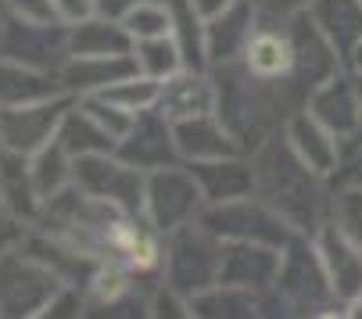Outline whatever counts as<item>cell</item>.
Segmentation results:
<instances>
[{
    "label": "cell",
    "instance_id": "obj_1",
    "mask_svg": "<svg viewBox=\"0 0 362 319\" xmlns=\"http://www.w3.org/2000/svg\"><path fill=\"white\" fill-rule=\"evenodd\" d=\"M251 162H255V194L273 211H280L301 237H313L330 219L334 190L327 176L301 162L298 151L287 144L284 129L258 144L251 151Z\"/></svg>",
    "mask_w": 362,
    "mask_h": 319
},
{
    "label": "cell",
    "instance_id": "obj_2",
    "mask_svg": "<svg viewBox=\"0 0 362 319\" xmlns=\"http://www.w3.org/2000/svg\"><path fill=\"white\" fill-rule=\"evenodd\" d=\"M284 312L291 315H330L334 308L330 305H341L330 280H327V269L316 255V244L313 237L301 240V233L284 248V265H280V280L273 287V294Z\"/></svg>",
    "mask_w": 362,
    "mask_h": 319
},
{
    "label": "cell",
    "instance_id": "obj_3",
    "mask_svg": "<svg viewBox=\"0 0 362 319\" xmlns=\"http://www.w3.org/2000/svg\"><path fill=\"white\" fill-rule=\"evenodd\" d=\"M223 240L197 219L173 230L165 240V284L187 301L219 284Z\"/></svg>",
    "mask_w": 362,
    "mask_h": 319
},
{
    "label": "cell",
    "instance_id": "obj_4",
    "mask_svg": "<svg viewBox=\"0 0 362 319\" xmlns=\"http://www.w3.org/2000/svg\"><path fill=\"white\" fill-rule=\"evenodd\" d=\"M62 287L65 280L25 248L0 255V315H11V319L47 315L50 301L58 298Z\"/></svg>",
    "mask_w": 362,
    "mask_h": 319
},
{
    "label": "cell",
    "instance_id": "obj_5",
    "mask_svg": "<svg viewBox=\"0 0 362 319\" xmlns=\"http://www.w3.org/2000/svg\"><path fill=\"white\" fill-rule=\"evenodd\" d=\"M197 223L204 230H212L219 240H258V244H273V248H287L298 230L273 211L258 194L251 197H237L226 204H204Z\"/></svg>",
    "mask_w": 362,
    "mask_h": 319
},
{
    "label": "cell",
    "instance_id": "obj_6",
    "mask_svg": "<svg viewBox=\"0 0 362 319\" xmlns=\"http://www.w3.org/2000/svg\"><path fill=\"white\" fill-rule=\"evenodd\" d=\"M204 208L201 187L190 173V166H162L147 173V194H144V219L162 230L165 237L187 223H194Z\"/></svg>",
    "mask_w": 362,
    "mask_h": 319
},
{
    "label": "cell",
    "instance_id": "obj_7",
    "mask_svg": "<svg viewBox=\"0 0 362 319\" xmlns=\"http://www.w3.org/2000/svg\"><path fill=\"white\" fill-rule=\"evenodd\" d=\"M72 183L100 201L115 204L119 211H144V194H147V173L129 166L115 151L100 154H83L76 158Z\"/></svg>",
    "mask_w": 362,
    "mask_h": 319
},
{
    "label": "cell",
    "instance_id": "obj_8",
    "mask_svg": "<svg viewBox=\"0 0 362 319\" xmlns=\"http://www.w3.org/2000/svg\"><path fill=\"white\" fill-rule=\"evenodd\" d=\"M0 58L22 62L29 69L62 72L72 58L69 25L65 22H25L18 15H4L0 25Z\"/></svg>",
    "mask_w": 362,
    "mask_h": 319
},
{
    "label": "cell",
    "instance_id": "obj_9",
    "mask_svg": "<svg viewBox=\"0 0 362 319\" xmlns=\"http://www.w3.org/2000/svg\"><path fill=\"white\" fill-rule=\"evenodd\" d=\"M72 104H76V93L65 90V93L47 97V100L0 108V147L33 158L40 147H47L50 140L58 137V129H62Z\"/></svg>",
    "mask_w": 362,
    "mask_h": 319
},
{
    "label": "cell",
    "instance_id": "obj_10",
    "mask_svg": "<svg viewBox=\"0 0 362 319\" xmlns=\"http://www.w3.org/2000/svg\"><path fill=\"white\" fill-rule=\"evenodd\" d=\"M280 265H284V248L258 240H223L219 284L251 291L266 301L280 280Z\"/></svg>",
    "mask_w": 362,
    "mask_h": 319
},
{
    "label": "cell",
    "instance_id": "obj_11",
    "mask_svg": "<svg viewBox=\"0 0 362 319\" xmlns=\"http://www.w3.org/2000/svg\"><path fill=\"white\" fill-rule=\"evenodd\" d=\"M240 65L255 76V79H266L280 90L287 112L294 115V104L287 100V79L294 72V36H291V25L287 22H266L258 18L247 47H244V58Z\"/></svg>",
    "mask_w": 362,
    "mask_h": 319
},
{
    "label": "cell",
    "instance_id": "obj_12",
    "mask_svg": "<svg viewBox=\"0 0 362 319\" xmlns=\"http://www.w3.org/2000/svg\"><path fill=\"white\" fill-rule=\"evenodd\" d=\"M313 244H316V255L327 269V280L337 294L341 305H355L362 301V248L334 223L327 219L316 233H313Z\"/></svg>",
    "mask_w": 362,
    "mask_h": 319
},
{
    "label": "cell",
    "instance_id": "obj_13",
    "mask_svg": "<svg viewBox=\"0 0 362 319\" xmlns=\"http://www.w3.org/2000/svg\"><path fill=\"white\" fill-rule=\"evenodd\" d=\"M119 158H126L129 166L151 173V169H162V166H173V162H183L180 151H176V133H173V122L158 112H140L133 129L119 140L115 147Z\"/></svg>",
    "mask_w": 362,
    "mask_h": 319
},
{
    "label": "cell",
    "instance_id": "obj_14",
    "mask_svg": "<svg viewBox=\"0 0 362 319\" xmlns=\"http://www.w3.org/2000/svg\"><path fill=\"white\" fill-rule=\"evenodd\" d=\"M305 108L337 137H348L351 129H358L362 126V90H358L355 72L341 69L337 76L320 83L313 93H308Z\"/></svg>",
    "mask_w": 362,
    "mask_h": 319
},
{
    "label": "cell",
    "instance_id": "obj_15",
    "mask_svg": "<svg viewBox=\"0 0 362 319\" xmlns=\"http://www.w3.org/2000/svg\"><path fill=\"white\" fill-rule=\"evenodd\" d=\"M255 25H258V15L251 8V0H233L223 15L204 18V58H209V69L240 62Z\"/></svg>",
    "mask_w": 362,
    "mask_h": 319
},
{
    "label": "cell",
    "instance_id": "obj_16",
    "mask_svg": "<svg viewBox=\"0 0 362 319\" xmlns=\"http://www.w3.org/2000/svg\"><path fill=\"white\" fill-rule=\"evenodd\" d=\"M204 204H226L237 197H251L255 194V162L244 154H230V158H209V162H187Z\"/></svg>",
    "mask_w": 362,
    "mask_h": 319
},
{
    "label": "cell",
    "instance_id": "obj_17",
    "mask_svg": "<svg viewBox=\"0 0 362 319\" xmlns=\"http://www.w3.org/2000/svg\"><path fill=\"white\" fill-rule=\"evenodd\" d=\"M173 133H176V151H180L183 162H209V158L247 154L216 112L197 115V119H183V122H173Z\"/></svg>",
    "mask_w": 362,
    "mask_h": 319
},
{
    "label": "cell",
    "instance_id": "obj_18",
    "mask_svg": "<svg viewBox=\"0 0 362 319\" xmlns=\"http://www.w3.org/2000/svg\"><path fill=\"white\" fill-rule=\"evenodd\" d=\"M158 112L169 122H183V119H197L216 112V79H209L204 72L183 69L173 79L162 83V97H158Z\"/></svg>",
    "mask_w": 362,
    "mask_h": 319
},
{
    "label": "cell",
    "instance_id": "obj_19",
    "mask_svg": "<svg viewBox=\"0 0 362 319\" xmlns=\"http://www.w3.org/2000/svg\"><path fill=\"white\" fill-rule=\"evenodd\" d=\"M136 72H140V65L133 54H93V58H69L58 76L69 93L83 97V93H100L105 86L129 79Z\"/></svg>",
    "mask_w": 362,
    "mask_h": 319
},
{
    "label": "cell",
    "instance_id": "obj_20",
    "mask_svg": "<svg viewBox=\"0 0 362 319\" xmlns=\"http://www.w3.org/2000/svg\"><path fill=\"white\" fill-rule=\"evenodd\" d=\"M284 137H287V144L298 151L301 162H308L316 173L330 176V169L337 166V144H341V137L330 133L313 112H308V108L294 112V115L284 122Z\"/></svg>",
    "mask_w": 362,
    "mask_h": 319
},
{
    "label": "cell",
    "instance_id": "obj_21",
    "mask_svg": "<svg viewBox=\"0 0 362 319\" xmlns=\"http://www.w3.org/2000/svg\"><path fill=\"white\" fill-rule=\"evenodd\" d=\"M133 36L115 15H90L76 25H69V50L72 58H93V54H133Z\"/></svg>",
    "mask_w": 362,
    "mask_h": 319
},
{
    "label": "cell",
    "instance_id": "obj_22",
    "mask_svg": "<svg viewBox=\"0 0 362 319\" xmlns=\"http://www.w3.org/2000/svg\"><path fill=\"white\" fill-rule=\"evenodd\" d=\"M58 93H65L58 72H43V69H29L22 62H11V58H0V108L47 100Z\"/></svg>",
    "mask_w": 362,
    "mask_h": 319
},
{
    "label": "cell",
    "instance_id": "obj_23",
    "mask_svg": "<svg viewBox=\"0 0 362 319\" xmlns=\"http://www.w3.org/2000/svg\"><path fill=\"white\" fill-rule=\"evenodd\" d=\"M308 15L341 50V58H348V50L362 36V0H313Z\"/></svg>",
    "mask_w": 362,
    "mask_h": 319
},
{
    "label": "cell",
    "instance_id": "obj_24",
    "mask_svg": "<svg viewBox=\"0 0 362 319\" xmlns=\"http://www.w3.org/2000/svg\"><path fill=\"white\" fill-rule=\"evenodd\" d=\"M72 169H76V158L65 151V144L54 137L47 147H40L33 158H29V176H33V187L40 194V201L62 194L65 187H72Z\"/></svg>",
    "mask_w": 362,
    "mask_h": 319
},
{
    "label": "cell",
    "instance_id": "obj_25",
    "mask_svg": "<svg viewBox=\"0 0 362 319\" xmlns=\"http://www.w3.org/2000/svg\"><path fill=\"white\" fill-rule=\"evenodd\" d=\"M58 140L65 144V151L72 154V158H83V154H100V151H115L119 147V140L100 126L93 115H86L79 104H72L69 108V115H65V122H62V129H58Z\"/></svg>",
    "mask_w": 362,
    "mask_h": 319
},
{
    "label": "cell",
    "instance_id": "obj_26",
    "mask_svg": "<svg viewBox=\"0 0 362 319\" xmlns=\"http://www.w3.org/2000/svg\"><path fill=\"white\" fill-rule=\"evenodd\" d=\"M266 301L251 294V291H240V287H230V284H216L209 291H201L197 298H190V315H258V308H262Z\"/></svg>",
    "mask_w": 362,
    "mask_h": 319
},
{
    "label": "cell",
    "instance_id": "obj_27",
    "mask_svg": "<svg viewBox=\"0 0 362 319\" xmlns=\"http://www.w3.org/2000/svg\"><path fill=\"white\" fill-rule=\"evenodd\" d=\"M133 58H136V65H140L144 76L158 79V83H165V79H173L176 72L187 69V65H183V50H180L176 36L136 40V43H133Z\"/></svg>",
    "mask_w": 362,
    "mask_h": 319
},
{
    "label": "cell",
    "instance_id": "obj_28",
    "mask_svg": "<svg viewBox=\"0 0 362 319\" xmlns=\"http://www.w3.org/2000/svg\"><path fill=\"white\" fill-rule=\"evenodd\" d=\"M122 25L133 40H154V36H173V0H136L122 15Z\"/></svg>",
    "mask_w": 362,
    "mask_h": 319
},
{
    "label": "cell",
    "instance_id": "obj_29",
    "mask_svg": "<svg viewBox=\"0 0 362 319\" xmlns=\"http://www.w3.org/2000/svg\"><path fill=\"white\" fill-rule=\"evenodd\" d=\"M100 97L112 100V104H119V108H126V112H133V115H140V112L158 108L162 83L151 79V76H144V72H136V76H129V79H119V83L105 86V90H100Z\"/></svg>",
    "mask_w": 362,
    "mask_h": 319
},
{
    "label": "cell",
    "instance_id": "obj_30",
    "mask_svg": "<svg viewBox=\"0 0 362 319\" xmlns=\"http://www.w3.org/2000/svg\"><path fill=\"white\" fill-rule=\"evenodd\" d=\"M330 190H348V187H362V126L351 129L348 137H341L337 144V166L327 176Z\"/></svg>",
    "mask_w": 362,
    "mask_h": 319
},
{
    "label": "cell",
    "instance_id": "obj_31",
    "mask_svg": "<svg viewBox=\"0 0 362 319\" xmlns=\"http://www.w3.org/2000/svg\"><path fill=\"white\" fill-rule=\"evenodd\" d=\"M330 219L362 248V187H348V190H334V204H330Z\"/></svg>",
    "mask_w": 362,
    "mask_h": 319
},
{
    "label": "cell",
    "instance_id": "obj_32",
    "mask_svg": "<svg viewBox=\"0 0 362 319\" xmlns=\"http://www.w3.org/2000/svg\"><path fill=\"white\" fill-rule=\"evenodd\" d=\"M251 8L266 22H291L313 8V0H251Z\"/></svg>",
    "mask_w": 362,
    "mask_h": 319
},
{
    "label": "cell",
    "instance_id": "obj_33",
    "mask_svg": "<svg viewBox=\"0 0 362 319\" xmlns=\"http://www.w3.org/2000/svg\"><path fill=\"white\" fill-rule=\"evenodd\" d=\"M25 219L18 216V211H11L4 201H0V255L4 251H15L25 244Z\"/></svg>",
    "mask_w": 362,
    "mask_h": 319
},
{
    "label": "cell",
    "instance_id": "obj_34",
    "mask_svg": "<svg viewBox=\"0 0 362 319\" xmlns=\"http://www.w3.org/2000/svg\"><path fill=\"white\" fill-rule=\"evenodd\" d=\"M8 15H18L25 22H62L54 0H4Z\"/></svg>",
    "mask_w": 362,
    "mask_h": 319
},
{
    "label": "cell",
    "instance_id": "obj_35",
    "mask_svg": "<svg viewBox=\"0 0 362 319\" xmlns=\"http://www.w3.org/2000/svg\"><path fill=\"white\" fill-rule=\"evenodd\" d=\"M54 8H58V18L65 25H76V22L97 15V0H54Z\"/></svg>",
    "mask_w": 362,
    "mask_h": 319
},
{
    "label": "cell",
    "instance_id": "obj_36",
    "mask_svg": "<svg viewBox=\"0 0 362 319\" xmlns=\"http://www.w3.org/2000/svg\"><path fill=\"white\" fill-rule=\"evenodd\" d=\"M190 4H194V11H197L201 18H216V15H223V11L233 4V0H190Z\"/></svg>",
    "mask_w": 362,
    "mask_h": 319
},
{
    "label": "cell",
    "instance_id": "obj_37",
    "mask_svg": "<svg viewBox=\"0 0 362 319\" xmlns=\"http://www.w3.org/2000/svg\"><path fill=\"white\" fill-rule=\"evenodd\" d=\"M133 4H136V0H97V11H100V15H115V18H122Z\"/></svg>",
    "mask_w": 362,
    "mask_h": 319
},
{
    "label": "cell",
    "instance_id": "obj_38",
    "mask_svg": "<svg viewBox=\"0 0 362 319\" xmlns=\"http://www.w3.org/2000/svg\"><path fill=\"white\" fill-rule=\"evenodd\" d=\"M344 69H348V72H355V76H362V36H358V40H355V47L348 50Z\"/></svg>",
    "mask_w": 362,
    "mask_h": 319
},
{
    "label": "cell",
    "instance_id": "obj_39",
    "mask_svg": "<svg viewBox=\"0 0 362 319\" xmlns=\"http://www.w3.org/2000/svg\"><path fill=\"white\" fill-rule=\"evenodd\" d=\"M4 15H8V8H4V0H0V25H4Z\"/></svg>",
    "mask_w": 362,
    "mask_h": 319
},
{
    "label": "cell",
    "instance_id": "obj_40",
    "mask_svg": "<svg viewBox=\"0 0 362 319\" xmlns=\"http://www.w3.org/2000/svg\"><path fill=\"white\" fill-rule=\"evenodd\" d=\"M355 79H358V90H362V76H355Z\"/></svg>",
    "mask_w": 362,
    "mask_h": 319
}]
</instances>
